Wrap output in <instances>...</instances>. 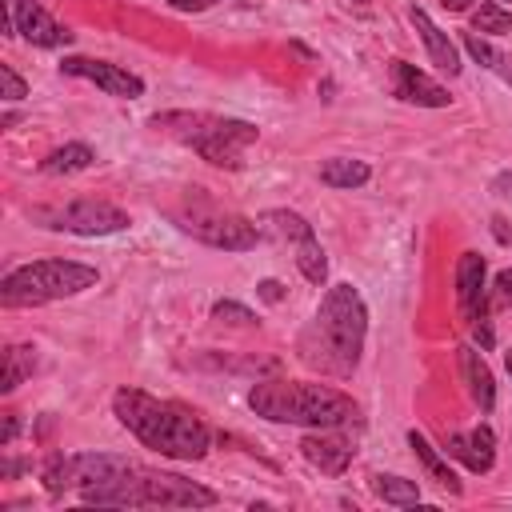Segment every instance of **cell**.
Segmentation results:
<instances>
[{"instance_id":"obj_16","label":"cell","mask_w":512,"mask_h":512,"mask_svg":"<svg viewBox=\"0 0 512 512\" xmlns=\"http://www.w3.org/2000/svg\"><path fill=\"white\" fill-rule=\"evenodd\" d=\"M456 356H460V376H464V384H468L472 404H476L480 412H492V404H496V380H492V368L484 364V356H480L472 344H460Z\"/></svg>"},{"instance_id":"obj_29","label":"cell","mask_w":512,"mask_h":512,"mask_svg":"<svg viewBox=\"0 0 512 512\" xmlns=\"http://www.w3.org/2000/svg\"><path fill=\"white\" fill-rule=\"evenodd\" d=\"M0 84H4V100H8V104H16V100H24V96H28V84L16 76V68H12V64H0Z\"/></svg>"},{"instance_id":"obj_18","label":"cell","mask_w":512,"mask_h":512,"mask_svg":"<svg viewBox=\"0 0 512 512\" xmlns=\"http://www.w3.org/2000/svg\"><path fill=\"white\" fill-rule=\"evenodd\" d=\"M72 464H76V484L84 488V484H100V480H112V476L128 472L136 460L112 456V452H76Z\"/></svg>"},{"instance_id":"obj_3","label":"cell","mask_w":512,"mask_h":512,"mask_svg":"<svg viewBox=\"0 0 512 512\" xmlns=\"http://www.w3.org/2000/svg\"><path fill=\"white\" fill-rule=\"evenodd\" d=\"M248 408L272 424H300V428H356L360 408L352 396L328 384L308 380H260L248 392Z\"/></svg>"},{"instance_id":"obj_1","label":"cell","mask_w":512,"mask_h":512,"mask_svg":"<svg viewBox=\"0 0 512 512\" xmlns=\"http://www.w3.org/2000/svg\"><path fill=\"white\" fill-rule=\"evenodd\" d=\"M112 412L144 448H152L168 460H204L208 456L212 432L184 404L160 400V396L140 392V388H116Z\"/></svg>"},{"instance_id":"obj_7","label":"cell","mask_w":512,"mask_h":512,"mask_svg":"<svg viewBox=\"0 0 512 512\" xmlns=\"http://www.w3.org/2000/svg\"><path fill=\"white\" fill-rule=\"evenodd\" d=\"M172 220H176L188 236H196L200 244L224 248V252H248V248H256V240H260L256 220H248V216H240V212H232V208H220L216 200L204 196V188H192V192L184 196V204L172 208Z\"/></svg>"},{"instance_id":"obj_27","label":"cell","mask_w":512,"mask_h":512,"mask_svg":"<svg viewBox=\"0 0 512 512\" xmlns=\"http://www.w3.org/2000/svg\"><path fill=\"white\" fill-rule=\"evenodd\" d=\"M212 320H224V324H256V316L244 304H236V300H216L212 304Z\"/></svg>"},{"instance_id":"obj_33","label":"cell","mask_w":512,"mask_h":512,"mask_svg":"<svg viewBox=\"0 0 512 512\" xmlns=\"http://www.w3.org/2000/svg\"><path fill=\"white\" fill-rule=\"evenodd\" d=\"M492 192H496V196H508V200H512V168H508V172H496V176H492Z\"/></svg>"},{"instance_id":"obj_5","label":"cell","mask_w":512,"mask_h":512,"mask_svg":"<svg viewBox=\"0 0 512 512\" xmlns=\"http://www.w3.org/2000/svg\"><path fill=\"white\" fill-rule=\"evenodd\" d=\"M148 124L156 132H168V136L192 144L216 168H240L244 148L256 144V136H260L256 124L232 120V116H212V112H156Z\"/></svg>"},{"instance_id":"obj_31","label":"cell","mask_w":512,"mask_h":512,"mask_svg":"<svg viewBox=\"0 0 512 512\" xmlns=\"http://www.w3.org/2000/svg\"><path fill=\"white\" fill-rule=\"evenodd\" d=\"M16 432H20V416H16V412H4V432H0V444L8 448V444L16 440Z\"/></svg>"},{"instance_id":"obj_9","label":"cell","mask_w":512,"mask_h":512,"mask_svg":"<svg viewBox=\"0 0 512 512\" xmlns=\"http://www.w3.org/2000/svg\"><path fill=\"white\" fill-rule=\"evenodd\" d=\"M32 220H40L44 228H56V232H72V236H112V232L128 228V212L100 196H76L68 204L36 208Z\"/></svg>"},{"instance_id":"obj_35","label":"cell","mask_w":512,"mask_h":512,"mask_svg":"<svg viewBox=\"0 0 512 512\" xmlns=\"http://www.w3.org/2000/svg\"><path fill=\"white\" fill-rule=\"evenodd\" d=\"M492 232H496V240H508V228H504V220H500V216L492 220Z\"/></svg>"},{"instance_id":"obj_10","label":"cell","mask_w":512,"mask_h":512,"mask_svg":"<svg viewBox=\"0 0 512 512\" xmlns=\"http://www.w3.org/2000/svg\"><path fill=\"white\" fill-rule=\"evenodd\" d=\"M60 72L68 76H80V80H92L96 88H104L108 96L116 100H136L144 96V80L120 64H108V60H88V56H64L60 60Z\"/></svg>"},{"instance_id":"obj_2","label":"cell","mask_w":512,"mask_h":512,"mask_svg":"<svg viewBox=\"0 0 512 512\" xmlns=\"http://www.w3.org/2000/svg\"><path fill=\"white\" fill-rule=\"evenodd\" d=\"M364 336H368V308H364L360 288L332 284L316 316L300 332V356L304 364L328 376H352L364 352Z\"/></svg>"},{"instance_id":"obj_20","label":"cell","mask_w":512,"mask_h":512,"mask_svg":"<svg viewBox=\"0 0 512 512\" xmlns=\"http://www.w3.org/2000/svg\"><path fill=\"white\" fill-rule=\"evenodd\" d=\"M368 176H372L368 160H356V156H328L320 164V180L328 188H360L368 184Z\"/></svg>"},{"instance_id":"obj_24","label":"cell","mask_w":512,"mask_h":512,"mask_svg":"<svg viewBox=\"0 0 512 512\" xmlns=\"http://www.w3.org/2000/svg\"><path fill=\"white\" fill-rule=\"evenodd\" d=\"M40 480H44L48 496H60L68 484H76V464H72V456L48 452V456H44V468H40Z\"/></svg>"},{"instance_id":"obj_26","label":"cell","mask_w":512,"mask_h":512,"mask_svg":"<svg viewBox=\"0 0 512 512\" xmlns=\"http://www.w3.org/2000/svg\"><path fill=\"white\" fill-rule=\"evenodd\" d=\"M464 48H468V56H472L476 64H484V68H492V72H500V76H512V68H508V60H504V52H496L484 36L464 32Z\"/></svg>"},{"instance_id":"obj_19","label":"cell","mask_w":512,"mask_h":512,"mask_svg":"<svg viewBox=\"0 0 512 512\" xmlns=\"http://www.w3.org/2000/svg\"><path fill=\"white\" fill-rule=\"evenodd\" d=\"M408 448L416 452V460L424 464V472H428V476H432V480H436L444 492L460 496V480H456V472H452V468H448V460H444V456H440V452L428 444V436H420V432L412 428V432H408Z\"/></svg>"},{"instance_id":"obj_30","label":"cell","mask_w":512,"mask_h":512,"mask_svg":"<svg viewBox=\"0 0 512 512\" xmlns=\"http://www.w3.org/2000/svg\"><path fill=\"white\" fill-rule=\"evenodd\" d=\"M256 296L268 300V304H276V300H284V284L280 280H260L256 284Z\"/></svg>"},{"instance_id":"obj_15","label":"cell","mask_w":512,"mask_h":512,"mask_svg":"<svg viewBox=\"0 0 512 512\" xmlns=\"http://www.w3.org/2000/svg\"><path fill=\"white\" fill-rule=\"evenodd\" d=\"M448 456L460 460L468 472H488L496 464V432L488 424H476L468 432H452L448 436Z\"/></svg>"},{"instance_id":"obj_28","label":"cell","mask_w":512,"mask_h":512,"mask_svg":"<svg viewBox=\"0 0 512 512\" xmlns=\"http://www.w3.org/2000/svg\"><path fill=\"white\" fill-rule=\"evenodd\" d=\"M488 308H512V268H504V272H496V276H492Z\"/></svg>"},{"instance_id":"obj_17","label":"cell","mask_w":512,"mask_h":512,"mask_svg":"<svg viewBox=\"0 0 512 512\" xmlns=\"http://www.w3.org/2000/svg\"><path fill=\"white\" fill-rule=\"evenodd\" d=\"M412 24H416V32H420V40H424V48H428V60H432L440 72L456 76V72H460V52H456V44L448 40V32H440L424 8H412Z\"/></svg>"},{"instance_id":"obj_8","label":"cell","mask_w":512,"mask_h":512,"mask_svg":"<svg viewBox=\"0 0 512 512\" xmlns=\"http://www.w3.org/2000/svg\"><path fill=\"white\" fill-rule=\"evenodd\" d=\"M256 228H260V236H272L276 244L292 248V260H296V268H300V276L308 284H324L328 280V256H324L312 224L300 212H292V208H268L256 220Z\"/></svg>"},{"instance_id":"obj_36","label":"cell","mask_w":512,"mask_h":512,"mask_svg":"<svg viewBox=\"0 0 512 512\" xmlns=\"http://www.w3.org/2000/svg\"><path fill=\"white\" fill-rule=\"evenodd\" d=\"M504 364H508V372H512V348H508V352H504Z\"/></svg>"},{"instance_id":"obj_23","label":"cell","mask_w":512,"mask_h":512,"mask_svg":"<svg viewBox=\"0 0 512 512\" xmlns=\"http://www.w3.org/2000/svg\"><path fill=\"white\" fill-rule=\"evenodd\" d=\"M32 368H36V348H28V344H12L8 352H4V392H16L20 384H24V376H32Z\"/></svg>"},{"instance_id":"obj_22","label":"cell","mask_w":512,"mask_h":512,"mask_svg":"<svg viewBox=\"0 0 512 512\" xmlns=\"http://www.w3.org/2000/svg\"><path fill=\"white\" fill-rule=\"evenodd\" d=\"M372 492L392 508H416L420 504V488L408 476H392V472L388 476H372Z\"/></svg>"},{"instance_id":"obj_12","label":"cell","mask_w":512,"mask_h":512,"mask_svg":"<svg viewBox=\"0 0 512 512\" xmlns=\"http://www.w3.org/2000/svg\"><path fill=\"white\" fill-rule=\"evenodd\" d=\"M392 92H396V100L416 104V108H448L452 104L448 88L436 84L428 72H420L408 60H392Z\"/></svg>"},{"instance_id":"obj_21","label":"cell","mask_w":512,"mask_h":512,"mask_svg":"<svg viewBox=\"0 0 512 512\" xmlns=\"http://www.w3.org/2000/svg\"><path fill=\"white\" fill-rule=\"evenodd\" d=\"M92 160H96V152H92L88 144L72 140V144H64V148L48 152V156L40 160V172H44V176H72V172L92 168Z\"/></svg>"},{"instance_id":"obj_32","label":"cell","mask_w":512,"mask_h":512,"mask_svg":"<svg viewBox=\"0 0 512 512\" xmlns=\"http://www.w3.org/2000/svg\"><path fill=\"white\" fill-rule=\"evenodd\" d=\"M176 12H204V8H212V4H220V0H168Z\"/></svg>"},{"instance_id":"obj_6","label":"cell","mask_w":512,"mask_h":512,"mask_svg":"<svg viewBox=\"0 0 512 512\" xmlns=\"http://www.w3.org/2000/svg\"><path fill=\"white\" fill-rule=\"evenodd\" d=\"M96 284V268L76 264V260H32L12 268L0 280V300L4 308H28V304H48L64 296H80Z\"/></svg>"},{"instance_id":"obj_25","label":"cell","mask_w":512,"mask_h":512,"mask_svg":"<svg viewBox=\"0 0 512 512\" xmlns=\"http://www.w3.org/2000/svg\"><path fill=\"white\" fill-rule=\"evenodd\" d=\"M472 32H480V36H504V32H512V12L500 0H488V4H480L472 12Z\"/></svg>"},{"instance_id":"obj_13","label":"cell","mask_w":512,"mask_h":512,"mask_svg":"<svg viewBox=\"0 0 512 512\" xmlns=\"http://www.w3.org/2000/svg\"><path fill=\"white\" fill-rule=\"evenodd\" d=\"M300 452H304V460L316 464L320 472L340 476V472L352 464L356 444H352L348 436H340V428H312V432L300 440Z\"/></svg>"},{"instance_id":"obj_34","label":"cell","mask_w":512,"mask_h":512,"mask_svg":"<svg viewBox=\"0 0 512 512\" xmlns=\"http://www.w3.org/2000/svg\"><path fill=\"white\" fill-rule=\"evenodd\" d=\"M448 12H464V8H472V0H440Z\"/></svg>"},{"instance_id":"obj_11","label":"cell","mask_w":512,"mask_h":512,"mask_svg":"<svg viewBox=\"0 0 512 512\" xmlns=\"http://www.w3.org/2000/svg\"><path fill=\"white\" fill-rule=\"evenodd\" d=\"M484 276H488L484 256H480V252H460V260H456V304H460V316H464L468 328L488 316V288H484Z\"/></svg>"},{"instance_id":"obj_4","label":"cell","mask_w":512,"mask_h":512,"mask_svg":"<svg viewBox=\"0 0 512 512\" xmlns=\"http://www.w3.org/2000/svg\"><path fill=\"white\" fill-rule=\"evenodd\" d=\"M84 504H104V508H212L216 492L184 480L176 472H152L132 464L128 472L100 480V484H84L80 488Z\"/></svg>"},{"instance_id":"obj_14","label":"cell","mask_w":512,"mask_h":512,"mask_svg":"<svg viewBox=\"0 0 512 512\" xmlns=\"http://www.w3.org/2000/svg\"><path fill=\"white\" fill-rule=\"evenodd\" d=\"M12 16H16V32L28 40V44H36V48H68L76 36L60 24V20H52L36 0H16L12 4Z\"/></svg>"},{"instance_id":"obj_37","label":"cell","mask_w":512,"mask_h":512,"mask_svg":"<svg viewBox=\"0 0 512 512\" xmlns=\"http://www.w3.org/2000/svg\"><path fill=\"white\" fill-rule=\"evenodd\" d=\"M352 4H368V0H352Z\"/></svg>"}]
</instances>
